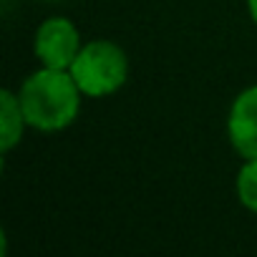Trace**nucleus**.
Wrapping results in <instances>:
<instances>
[{
	"mask_svg": "<svg viewBox=\"0 0 257 257\" xmlns=\"http://www.w3.org/2000/svg\"><path fill=\"white\" fill-rule=\"evenodd\" d=\"M81 96L83 93L73 81L71 71L46 66L33 71L18 91L28 126L46 134L63 132L78 118Z\"/></svg>",
	"mask_w": 257,
	"mask_h": 257,
	"instance_id": "nucleus-1",
	"label": "nucleus"
},
{
	"mask_svg": "<svg viewBox=\"0 0 257 257\" xmlns=\"http://www.w3.org/2000/svg\"><path fill=\"white\" fill-rule=\"evenodd\" d=\"M81 93L88 98H103L116 93L128 78V58L113 41H91L81 48L68 68Z\"/></svg>",
	"mask_w": 257,
	"mask_h": 257,
	"instance_id": "nucleus-2",
	"label": "nucleus"
},
{
	"mask_svg": "<svg viewBox=\"0 0 257 257\" xmlns=\"http://www.w3.org/2000/svg\"><path fill=\"white\" fill-rule=\"evenodd\" d=\"M81 33L68 18H48L38 26L33 36V53L41 66L46 68H63L68 71L81 53Z\"/></svg>",
	"mask_w": 257,
	"mask_h": 257,
	"instance_id": "nucleus-3",
	"label": "nucleus"
},
{
	"mask_svg": "<svg viewBox=\"0 0 257 257\" xmlns=\"http://www.w3.org/2000/svg\"><path fill=\"white\" fill-rule=\"evenodd\" d=\"M227 137L232 149L244 159H257V83L239 91L229 106Z\"/></svg>",
	"mask_w": 257,
	"mask_h": 257,
	"instance_id": "nucleus-4",
	"label": "nucleus"
},
{
	"mask_svg": "<svg viewBox=\"0 0 257 257\" xmlns=\"http://www.w3.org/2000/svg\"><path fill=\"white\" fill-rule=\"evenodd\" d=\"M26 126H28V118L23 113L18 93L3 88L0 91V152L8 154L13 147H18Z\"/></svg>",
	"mask_w": 257,
	"mask_h": 257,
	"instance_id": "nucleus-5",
	"label": "nucleus"
},
{
	"mask_svg": "<svg viewBox=\"0 0 257 257\" xmlns=\"http://www.w3.org/2000/svg\"><path fill=\"white\" fill-rule=\"evenodd\" d=\"M234 192L239 204L257 214V159H244L234 179Z\"/></svg>",
	"mask_w": 257,
	"mask_h": 257,
	"instance_id": "nucleus-6",
	"label": "nucleus"
},
{
	"mask_svg": "<svg viewBox=\"0 0 257 257\" xmlns=\"http://www.w3.org/2000/svg\"><path fill=\"white\" fill-rule=\"evenodd\" d=\"M247 11H249V18H252V23L257 26V0H247Z\"/></svg>",
	"mask_w": 257,
	"mask_h": 257,
	"instance_id": "nucleus-7",
	"label": "nucleus"
},
{
	"mask_svg": "<svg viewBox=\"0 0 257 257\" xmlns=\"http://www.w3.org/2000/svg\"><path fill=\"white\" fill-rule=\"evenodd\" d=\"M48 3H56V0H48Z\"/></svg>",
	"mask_w": 257,
	"mask_h": 257,
	"instance_id": "nucleus-8",
	"label": "nucleus"
}]
</instances>
